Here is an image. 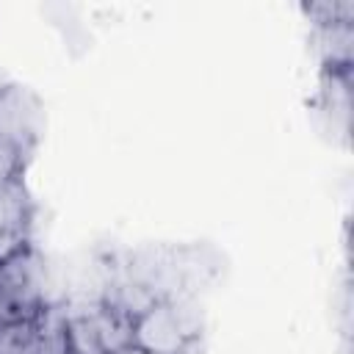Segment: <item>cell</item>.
<instances>
[{
	"instance_id": "cell-10",
	"label": "cell",
	"mask_w": 354,
	"mask_h": 354,
	"mask_svg": "<svg viewBox=\"0 0 354 354\" xmlns=\"http://www.w3.org/2000/svg\"><path fill=\"white\" fill-rule=\"evenodd\" d=\"M116 354H149V351H144V348H138L136 343H130V346H124V348L116 351Z\"/></svg>"
},
{
	"instance_id": "cell-7",
	"label": "cell",
	"mask_w": 354,
	"mask_h": 354,
	"mask_svg": "<svg viewBox=\"0 0 354 354\" xmlns=\"http://www.w3.org/2000/svg\"><path fill=\"white\" fill-rule=\"evenodd\" d=\"M321 111L340 124V133H348L351 119V72H324L321 75Z\"/></svg>"
},
{
	"instance_id": "cell-5",
	"label": "cell",
	"mask_w": 354,
	"mask_h": 354,
	"mask_svg": "<svg viewBox=\"0 0 354 354\" xmlns=\"http://www.w3.org/2000/svg\"><path fill=\"white\" fill-rule=\"evenodd\" d=\"M33 216L36 207L25 180H17L0 191V263L30 246Z\"/></svg>"
},
{
	"instance_id": "cell-9",
	"label": "cell",
	"mask_w": 354,
	"mask_h": 354,
	"mask_svg": "<svg viewBox=\"0 0 354 354\" xmlns=\"http://www.w3.org/2000/svg\"><path fill=\"white\" fill-rule=\"evenodd\" d=\"M25 163H28V155L11 144H3L0 141V191L17 180H22V171H25Z\"/></svg>"
},
{
	"instance_id": "cell-8",
	"label": "cell",
	"mask_w": 354,
	"mask_h": 354,
	"mask_svg": "<svg viewBox=\"0 0 354 354\" xmlns=\"http://www.w3.org/2000/svg\"><path fill=\"white\" fill-rule=\"evenodd\" d=\"M301 11L313 19V25H354L351 0H313L301 3Z\"/></svg>"
},
{
	"instance_id": "cell-2",
	"label": "cell",
	"mask_w": 354,
	"mask_h": 354,
	"mask_svg": "<svg viewBox=\"0 0 354 354\" xmlns=\"http://www.w3.org/2000/svg\"><path fill=\"white\" fill-rule=\"evenodd\" d=\"M44 304V260L30 243L0 263V324L33 315Z\"/></svg>"
},
{
	"instance_id": "cell-6",
	"label": "cell",
	"mask_w": 354,
	"mask_h": 354,
	"mask_svg": "<svg viewBox=\"0 0 354 354\" xmlns=\"http://www.w3.org/2000/svg\"><path fill=\"white\" fill-rule=\"evenodd\" d=\"M313 47L324 72H351L354 25H313Z\"/></svg>"
},
{
	"instance_id": "cell-4",
	"label": "cell",
	"mask_w": 354,
	"mask_h": 354,
	"mask_svg": "<svg viewBox=\"0 0 354 354\" xmlns=\"http://www.w3.org/2000/svg\"><path fill=\"white\" fill-rule=\"evenodd\" d=\"M44 127V105L39 94L28 86L8 83L0 88V141L22 149L25 155L33 152Z\"/></svg>"
},
{
	"instance_id": "cell-1",
	"label": "cell",
	"mask_w": 354,
	"mask_h": 354,
	"mask_svg": "<svg viewBox=\"0 0 354 354\" xmlns=\"http://www.w3.org/2000/svg\"><path fill=\"white\" fill-rule=\"evenodd\" d=\"M188 304L191 296L158 299L133 321V343L149 354H185L202 326V313Z\"/></svg>"
},
{
	"instance_id": "cell-3",
	"label": "cell",
	"mask_w": 354,
	"mask_h": 354,
	"mask_svg": "<svg viewBox=\"0 0 354 354\" xmlns=\"http://www.w3.org/2000/svg\"><path fill=\"white\" fill-rule=\"evenodd\" d=\"M0 354H69L64 304H44L33 315L0 324Z\"/></svg>"
}]
</instances>
